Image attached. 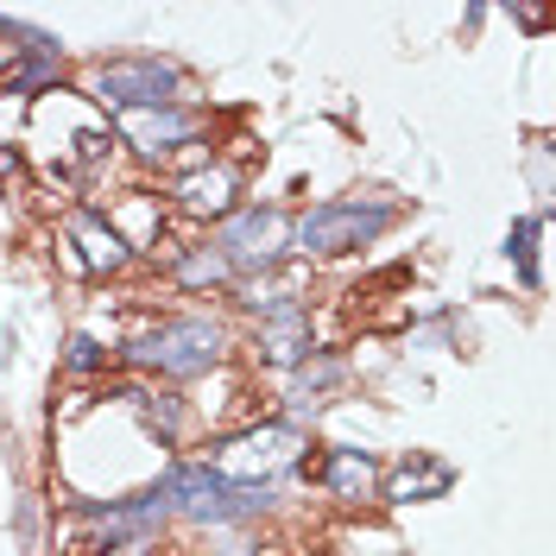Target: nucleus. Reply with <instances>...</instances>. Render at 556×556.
<instances>
[{
  "mask_svg": "<svg viewBox=\"0 0 556 556\" xmlns=\"http://www.w3.org/2000/svg\"><path fill=\"white\" fill-rule=\"evenodd\" d=\"M127 367L159 374V380H203L228 361V329L215 316H165L159 329H146L121 348Z\"/></svg>",
  "mask_w": 556,
  "mask_h": 556,
  "instance_id": "1",
  "label": "nucleus"
},
{
  "mask_svg": "<svg viewBox=\"0 0 556 556\" xmlns=\"http://www.w3.org/2000/svg\"><path fill=\"white\" fill-rule=\"evenodd\" d=\"M392 222H399L392 203H374V197H329V203H311L291 222V253H298V260H342V253L374 247Z\"/></svg>",
  "mask_w": 556,
  "mask_h": 556,
  "instance_id": "2",
  "label": "nucleus"
},
{
  "mask_svg": "<svg viewBox=\"0 0 556 556\" xmlns=\"http://www.w3.org/2000/svg\"><path fill=\"white\" fill-rule=\"evenodd\" d=\"M215 253L228 260V273L266 278L291 260V215L278 203H247L215 228Z\"/></svg>",
  "mask_w": 556,
  "mask_h": 556,
  "instance_id": "3",
  "label": "nucleus"
},
{
  "mask_svg": "<svg viewBox=\"0 0 556 556\" xmlns=\"http://www.w3.org/2000/svg\"><path fill=\"white\" fill-rule=\"evenodd\" d=\"M89 96L114 114L184 102V64L177 58H108L89 70Z\"/></svg>",
  "mask_w": 556,
  "mask_h": 556,
  "instance_id": "4",
  "label": "nucleus"
},
{
  "mask_svg": "<svg viewBox=\"0 0 556 556\" xmlns=\"http://www.w3.org/2000/svg\"><path fill=\"white\" fill-rule=\"evenodd\" d=\"M298 455H304V430L298 424H247V430H235V437H222L215 443V475H228V481H273L285 468H298Z\"/></svg>",
  "mask_w": 556,
  "mask_h": 556,
  "instance_id": "5",
  "label": "nucleus"
},
{
  "mask_svg": "<svg viewBox=\"0 0 556 556\" xmlns=\"http://www.w3.org/2000/svg\"><path fill=\"white\" fill-rule=\"evenodd\" d=\"M159 500L190 525H241V513H235V481L215 475L208 462H172L159 475Z\"/></svg>",
  "mask_w": 556,
  "mask_h": 556,
  "instance_id": "6",
  "label": "nucleus"
},
{
  "mask_svg": "<svg viewBox=\"0 0 556 556\" xmlns=\"http://www.w3.org/2000/svg\"><path fill=\"white\" fill-rule=\"evenodd\" d=\"M108 134H121L127 146H134L139 159H172L177 146H190V139L203 134V114L197 108H134V114H114V127Z\"/></svg>",
  "mask_w": 556,
  "mask_h": 556,
  "instance_id": "7",
  "label": "nucleus"
},
{
  "mask_svg": "<svg viewBox=\"0 0 556 556\" xmlns=\"http://www.w3.org/2000/svg\"><path fill=\"white\" fill-rule=\"evenodd\" d=\"M64 235H70V247H76V260H83V273L114 278V273H127V266H134V247H127V235L108 222L102 208H70Z\"/></svg>",
  "mask_w": 556,
  "mask_h": 556,
  "instance_id": "8",
  "label": "nucleus"
},
{
  "mask_svg": "<svg viewBox=\"0 0 556 556\" xmlns=\"http://www.w3.org/2000/svg\"><path fill=\"white\" fill-rule=\"evenodd\" d=\"M235 197H241V172H235L228 159L197 165V172H184L172 184V203L184 208V215H197V222H228V215H235Z\"/></svg>",
  "mask_w": 556,
  "mask_h": 556,
  "instance_id": "9",
  "label": "nucleus"
},
{
  "mask_svg": "<svg viewBox=\"0 0 556 556\" xmlns=\"http://www.w3.org/2000/svg\"><path fill=\"white\" fill-rule=\"evenodd\" d=\"M253 354H260V367H298V361H311V311L304 304H285V311L260 316V329H253Z\"/></svg>",
  "mask_w": 556,
  "mask_h": 556,
  "instance_id": "10",
  "label": "nucleus"
},
{
  "mask_svg": "<svg viewBox=\"0 0 556 556\" xmlns=\"http://www.w3.org/2000/svg\"><path fill=\"white\" fill-rule=\"evenodd\" d=\"M342 380H348L342 354H311V361H298V367H291V392H285V424L316 417L323 412V399H329Z\"/></svg>",
  "mask_w": 556,
  "mask_h": 556,
  "instance_id": "11",
  "label": "nucleus"
},
{
  "mask_svg": "<svg viewBox=\"0 0 556 556\" xmlns=\"http://www.w3.org/2000/svg\"><path fill=\"white\" fill-rule=\"evenodd\" d=\"M323 486H329V500H342V506H367V500L380 493V462L367 450H329Z\"/></svg>",
  "mask_w": 556,
  "mask_h": 556,
  "instance_id": "12",
  "label": "nucleus"
},
{
  "mask_svg": "<svg viewBox=\"0 0 556 556\" xmlns=\"http://www.w3.org/2000/svg\"><path fill=\"white\" fill-rule=\"evenodd\" d=\"M450 486H455V468H450V462H437V455L412 450L405 462H399V475L386 481V500H392V506H412V500H443Z\"/></svg>",
  "mask_w": 556,
  "mask_h": 556,
  "instance_id": "13",
  "label": "nucleus"
},
{
  "mask_svg": "<svg viewBox=\"0 0 556 556\" xmlns=\"http://www.w3.org/2000/svg\"><path fill=\"white\" fill-rule=\"evenodd\" d=\"M177 285H184V291H222V285H235V273H228V260H222L215 247H190V253L177 260Z\"/></svg>",
  "mask_w": 556,
  "mask_h": 556,
  "instance_id": "14",
  "label": "nucleus"
},
{
  "mask_svg": "<svg viewBox=\"0 0 556 556\" xmlns=\"http://www.w3.org/2000/svg\"><path fill=\"white\" fill-rule=\"evenodd\" d=\"M538 235H544V215H519L513 235H506V260L519 266V278L538 291Z\"/></svg>",
  "mask_w": 556,
  "mask_h": 556,
  "instance_id": "15",
  "label": "nucleus"
},
{
  "mask_svg": "<svg viewBox=\"0 0 556 556\" xmlns=\"http://www.w3.org/2000/svg\"><path fill=\"white\" fill-rule=\"evenodd\" d=\"M108 361H114V348H102L96 336H70V348H64L70 374H108Z\"/></svg>",
  "mask_w": 556,
  "mask_h": 556,
  "instance_id": "16",
  "label": "nucleus"
},
{
  "mask_svg": "<svg viewBox=\"0 0 556 556\" xmlns=\"http://www.w3.org/2000/svg\"><path fill=\"white\" fill-rule=\"evenodd\" d=\"M20 172V159H13V146H0V177H13Z\"/></svg>",
  "mask_w": 556,
  "mask_h": 556,
  "instance_id": "17",
  "label": "nucleus"
}]
</instances>
